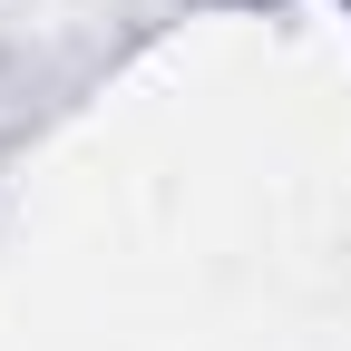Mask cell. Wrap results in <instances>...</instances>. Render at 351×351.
Returning <instances> with one entry per match:
<instances>
[]
</instances>
